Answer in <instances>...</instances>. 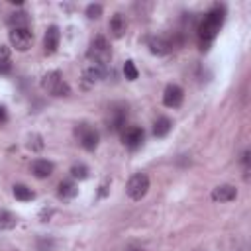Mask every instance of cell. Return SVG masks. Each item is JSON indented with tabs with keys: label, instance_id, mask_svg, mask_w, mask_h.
Segmentation results:
<instances>
[{
	"label": "cell",
	"instance_id": "obj_1",
	"mask_svg": "<svg viewBox=\"0 0 251 251\" xmlns=\"http://www.w3.org/2000/svg\"><path fill=\"white\" fill-rule=\"evenodd\" d=\"M224 16H226L224 6H214V8L204 16V20H202L200 25H198V37H200V41L210 43V41L218 35L220 27H222V24H224Z\"/></svg>",
	"mask_w": 251,
	"mask_h": 251
},
{
	"label": "cell",
	"instance_id": "obj_2",
	"mask_svg": "<svg viewBox=\"0 0 251 251\" xmlns=\"http://www.w3.org/2000/svg\"><path fill=\"white\" fill-rule=\"evenodd\" d=\"M110 55H112V53H110L108 39H106L104 35H96V37L92 39V43H90V49H88V63L108 69Z\"/></svg>",
	"mask_w": 251,
	"mask_h": 251
},
{
	"label": "cell",
	"instance_id": "obj_3",
	"mask_svg": "<svg viewBox=\"0 0 251 251\" xmlns=\"http://www.w3.org/2000/svg\"><path fill=\"white\" fill-rule=\"evenodd\" d=\"M41 88L47 90L53 96H67V94H71V86L67 84V80L63 78V75L59 71L47 73L43 76V80H41Z\"/></svg>",
	"mask_w": 251,
	"mask_h": 251
},
{
	"label": "cell",
	"instance_id": "obj_4",
	"mask_svg": "<svg viewBox=\"0 0 251 251\" xmlns=\"http://www.w3.org/2000/svg\"><path fill=\"white\" fill-rule=\"evenodd\" d=\"M75 135H76L78 143H80L86 151H94L96 145H98V139H100L98 131H96L92 126H88V124H78V126L75 127Z\"/></svg>",
	"mask_w": 251,
	"mask_h": 251
},
{
	"label": "cell",
	"instance_id": "obj_5",
	"mask_svg": "<svg viewBox=\"0 0 251 251\" xmlns=\"http://www.w3.org/2000/svg\"><path fill=\"white\" fill-rule=\"evenodd\" d=\"M127 196L131 200H141L147 190H149V176L145 173H135L129 180H127Z\"/></svg>",
	"mask_w": 251,
	"mask_h": 251
},
{
	"label": "cell",
	"instance_id": "obj_6",
	"mask_svg": "<svg viewBox=\"0 0 251 251\" xmlns=\"http://www.w3.org/2000/svg\"><path fill=\"white\" fill-rule=\"evenodd\" d=\"M126 120H127V108L122 106V104L114 106L110 110V116H108V129L114 131V133L122 131L126 127Z\"/></svg>",
	"mask_w": 251,
	"mask_h": 251
},
{
	"label": "cell",
	"instance_id": "obj_7",
	"mask_svg": "<svg viewBox=\"0 0 251 251\" xmlns=\"http://www.w3.org/2000/svg\"><path fill=\"white\" fill-rule=\"evenodd\" d=\"M31 41H33V33L29 31V27H25V29H12L10 31V43L18 51H27L31 47Z\"/></svg>",
	"mask_w": 251,
	"mask_h": 251
},
{
	"label": "cell",
	"instance_id": "obj_8",
	"mask_svg": "<svg viewBox=\"0 0 251 251\" xmlns=\"http://www.w3.org/2000/svg\"><path fill=\"white\" fill-rule=\"evenodd\" d=\"M182 100H184V92H182V88L178 84H169L165 88V92H163V104L167 108H178L182 104Z\"/></svg>",
	"mask_w": 251,
	"mask_h": 251
},
{
	"label": "cell",
	"instance_id": "obj_9",
	"mask_svg": "<svg viewBox=\"0 0 251 251\" xmlns=\"http://www.w3.org/2000/svg\"><path fill=\"white\" fill-rule=\"evenodd\" d=\"M143 137H145V133H143V129L137 127V126H131V127L124 129V133H122L124 145H126L127 149H131V151L137 149V147L143 143Z\"/></svg>",
	"mask_w": 251,
	"mask_h": 251
},
{
	"label": "cell",
	"instance_id": "obj_10",
	"mask_svg": "<svg viewBox=\"0 0 251 251\" xmlns=\"http://www.w3.org/2000/svg\"><path fill=\"white\" fill-rule=\"evenodd\" d=\"M59 41H61V31L57 25H49L45 35H43V51L47 55H53L59 47Z\"/></svg>",
	"mask_w": 251,
	"mask_h": 251
},
{
	"label": "cell",
	"instance_id": "obj_11",
	"mask_svg": "<svg viewBox=\"0 0 251 251\" xmlns=\"http://www.w3.org/2000/svg\"><path fill=\"white\" fill-rule=\"evenodd\" d=\"M235 196H237V190L231 184H220L212 190L214 202H231V200H235Z\"/></svg>",
	"mask_w": 251,
	"mask_h": 251
},
{
	"label": "cell",
	"instance_id": "obj_12",
	"mask_svg": "<svg viewBox=\"0 0 251 251\" xmlns=\"http://www.w3.org/2000/svg\"><path fill=\"white\" fill-rule=\"evenodd\" d=\"M53 169H55V165H53L51 161H47V159H35V161L31 163V173H33V176H37V178H47V176H51V175H53Z\"/></svg>",
	"mask_w": 251,
	"mask_h": 251
},
{
	"label": "cell",
	"instance_id": "obj_13",
	"mask_svg": "<svg viewBox=\"0 0 251 251\" xmlns=\"http://www.w3.org/2000/svg\"><path fill=\"white\" fill-rule=\"evenodd\" d=\"M8 25L12 29H25L29 25V16L25 12H14L8 16Z\"/></svg>",
	"mask_w": 251,
	"mask_h": 251
},
{
	"label": "cell",
	"instance_id": "obj_14",
	"mask_svg": "<svg viewBox=\"0 0 251 251\" xmlns=\"http://www.w3.org/2000/svg\"><path fill=\"white\" fill-rule=\"evenodd\" d=\"M147 45H149V51H151L153 55H165V53H169V49H171V43H169L167 39H163V37H151V39L147 41Z\"/></svg>",
	"mask_w": 251,
	"mask_h": 251
},
{
	"label": "cell",
	"instance_id": "obj_15",
	"mask_svg": "<svg viewBox=\"0 0 251 251\" xmlns=\"http://www.w3.org/2000/svg\"><path fill=\"white\" fill-rule=\"evenodd\" d=\"M110 31L114 37H122L126 31V18L122 14H114L110 20Z\"/></svg>",
	"mask_w": 251,
	"mask_h": 251
},
{
	"label": "cell",
	"instance_id": "obj_16",
	"mask_svg": "<svg viewBox=\"0 0 251 251\" xmlns=\"http://www.w3.org/2000/svg\"><path fill=\"white\" fill-rule=\"evenodd\" d=\"M171 127H173V122L169 120V118H159L157 122H155V126H153V133H155V137H165L169 131H171Z\"/></svg>",
	"mask_w": 251,
	"mask_h": 251
},
{
	"label": "cell",
	"instance_id": "obj_17",
	"mask_svg": "<svg viewBox=\"0 0 251 251\" xmlns=\"http://www.w3.org/2000/svg\"><path fill=\"white\" fill-rule=\"evenodd\" d=\"M76 192H78V188H76V184L73 180H63L59 184V196L61 198H75Z\"/></svg>",
	"mask_w": 251,
	"mask_h": 251
},
{
	"label": "cell",
	"instance_id": "obj_18",
	"mask_svg": "<svg viewBox=\"0 0 251 251\" xmlns=\"http://www.w3.org/2000/svg\"><path fill=\"white\" fill-rule=\"evenodd\" d=\"M12 192H14V196H16L18 200H22V202L33 200V196H35V194H33V190H31V188H27L25 184H16Z\"/></svg>",
	"mask_w": 251,
	"mask_h": 251
},
{
	"label": "cell",
	"instance_id": "obj_19",
	"mask_svg": "<svg viewBox=\"0 0 251 251\" xmlns=\"http://www.w3.org/2000/svg\"><path fill=\"white\" fill-rule=\"evenodd\" d=\"M14 226H16V216L8 210H0V231L12 229Z\"/></svg>",
	"mask_w": 251,
	"mask_h": 251
},
{
	"label": "cell",
	"instance_id": "obj_20",
	"mask_svg": "<svg viewBox=\"0 0 251 251\" xmlns=\"http://www.w3.org/2000/svg\"><path fill=\"white\" fill-rule=\"evenodd\" d=\"M124 75H126L127 80H135V78L139 76V73H137L133 61H126V65H124Z\"/></svg>",
	"mask_w": 251,
	"mask_h": 251
},
{
	"label": "cell",
	"instance_id": "obj_21",
	"mask_svg": "<svg viewBox=\"0 0 251 251\" xmlns=\"http://www.w3.org/2000/svg\"><path fill=\"white\" fill-rule=\"evenodd\" d=\"M71 175H73V178L84 180V178L88 176V169H86L84 165H73V167H71Z\"/></svg>",
	"mask_w": 251,
	"mask_h": 251
},
{
	"label": "cell",
	"instance_id": "obj_22",
	"mask_svg": "<svg viewBox=\"0 0 251 251\" xmlns=\"http://www.w3.org/2000/svg\"><path fill=\"white\" fill-rule=\"evenodd\" d=\"M100 14H102V6L100 4H90L88 8H86V16L88 18H100Z\"/></svg>",
	"mask_w": 251,
	"mask_h": 251
},
{
	"label": "cell",
	"instance_id": "obj_23",
	"mask_svg": "<svg viewBox=\"0 0 251 251\" xmlns=\"http://www.w3.org/2000/svg\"><path fill=\"white\" fill-rule=\"evenodd\" d=\"M53 247V241L51 239H41L39 241V251H47V249H51Z\"/></svg>",
	"mask_w": 251,
	"mask_h": 251
},
{
	"label": "cell",
	"instance_id": "obj_24",
	"mask_svg": "<svg viewBox=\"0 0 251 251\" xmlns=\"http://www.w3.org/2000/svg\"><path fill=\"white\" fill-rule=\"evenodd\" d=\"M10 57V49L6 45H0V61H8Z\"/></svg>",
	"mask_w": 251,
	"mask_h": 251
},
{
	"label": "cell",
	"instance_id": "obj_25",
	"mask_svg": "<svg viewBox=\"0 0 251 251\" xmlns=\"http://www.w3.org/2000/svg\"><path fill=\"white\" fill-rule=\"evenodd\" d=\"M10 71V61H0V75Z\"/></svg>",
	"mask_w": 251,
	"mask_h": 251
},
{
	"label": "cell",
	"instance_id": "obj_26",
	"mask_svg": "<svg viewBox=\"0 0 251 251\" xmlns=\"http://www.w3.org/2000/svg\"><path fill=\"white\" fill-rule=\"evenodd\" d=\"M241 163H243V167H245V171H247V169H249V151H243Z\"/></svg>",
	"mask_w": 251,
	"mask_h": 251
},
{
	"label": "cell",
	"instance_id": "obj_27",
	"mask_svg": "<svg viewBox=\"0 0 251 251\" xmlns=\"http://www.w3.org/2000/svg\"><path fill=\"white\" fill-rule=\"evenodd\" d=\"M6 120H8V114H6V108H2V106H0V124H2V122H6Z\"/></svg>",
	"mask_w": 251,
	"mask_h": 251
},
{
	"label": "cell",
	"instance_id": "obj_28",
	"mask_svg": "<svg viewBox=\"0 0 251 251\" xmlns=\"http://www.w3.org/2000/svg\"><path fill=\"white\" fill-rule=\"evenodd\" d=\"M126 251H143V249H141V247H135V245H131V247H127Z\"/></svg>",
	"mask_w": 251,
	"mask_h": 251
}]
</instances>
